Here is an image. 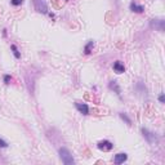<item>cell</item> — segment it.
I'll return each mask as SVG.
<instances>
[{
    "mask_svg": "<svg viewBox=\"0 0 165 165\" xmlns=\"http://www.w3.org/2000/svg\"><path fill=\"white\" fill-rule=\"evenodd\" d=\"M159 102H160V103H165V96H164V93H160V96H159Z\"/></svg>",
    "mask_w": 165,
    "mask_h": 165,
    "instance_id": "17",
    "label": "cell"
},
{
    "mask_svg": "<svg viewBox=\"0 0 165 165\" xmlns=\"http://www.w3.org/2000/svg\"><path fill=\"white\" fill-rule=\"evenodd\" d=\"M150 26L155 30H159L160 32H163L165 29V21L164 19H151L150 21Z\"/></svg>",
    "mask_w": 165,
    "mask_h": 165,
    "instance_id": "5",
    "label": "cell"
},
{
    "mask_svg": "<svg viewBox=\"0 0 165 165\" xmlns=\"http://www.w3.org/2000/svg\"><path fill=\"white\" fill-rule=\"evenodd\" d=\"M130 10L132 12H136V13H143V12H144V7L143 5H138L137 3L132 1L130 3Z\"/></svg>",
    "mask_w": 165,
    "mask_h": 165,
    "instance_id": "9",
    "label": "cell"
},
{
    "mask_svg": "<svg viewBox=\"0 0 165 165\" xmlns=\"http://www.w3.org/2000/svg\"><path fill=\"white\" fill-rule=\"evenodd\" d=\"M141 132H142V136L144 137V139H146L148 143H156V142H158V137H156L155 133L150 132L146 128H142V129H141Z\"/></svg>",
    "mask_w": 165,
    "mask_h": 165,
    "instance_id": "3",
    "label": "cell"
},
{
    "mask_svg": "<svg viewBox=\"0 0 165 165\" xmlns=\"http://www.w3.org/2000/svg\"><path fill=\"white\" fill-rule=\"evenodd\" d=\"M93 46H94V41H93V40L88 41V43H86V45L84 46V53H85V54H90V53H92Z\"/></svg>",
    "mask_w": 165,
    "mask_h": 165,
    "instance_id": "10",
    "label": "cell"
},
{
    "mask_svg": "<svg viewBox=\"0 0 165 165\" xmlns=\"http://www.w3.org/2000/svg\"><path fill=\"white\" fill-rule=\"evenodd\" d=\"M112 67H113V71H115L116 74H123V72H125V66H124L123 62H120V61L113 62Z\"/></svg>",
    "mask_w": 165,
    "mask_h": 165,
    "instance_id": "8",
    "label": "cell"
},
{
    "mask_svg": "<svg viewBox=\"0 0 165 165\" xmlns=\"http://www.w3.org/2000/svg\"><path fill=\"white\" fill-rule=\"evenodd\" d=\"M75 107H76V110H77V111H79L80 113H82V115H88V113H89V107H88V105L80 103V102H76V103H75Z\"/></svg>",
    "mask_w": 165,
    "mask_h": 165,
    "instance_id": "7",
    "label": "cell"
},
{
    "mask_svg": "<svg viewBox=\"0 0 165 165\" xmlns=\"http://www.w3.org/2000/svg\"><path fill=\"white\" fill-rule=\"evenodd\" d=\"M97 147H98V150H101L103 152H108L113 148V143L111 142V141L103 139V141H99V142L97 143Z\"/></svg>",
    "mask_w": 165,
    "mask_h": 165,
    "instance_id": "4",
    "label": "cell"
},
{
    "mask_svg": "<svg viewBox=\"0 0 165 165\" xmlns=\"http://www.w3.org/2000/svg\"><path fill=\"white\" fill-rule=\"evenodd\" d=\"M3 79H4V82H5V84H9L10 80H12V76L8 75V74H5V75L3 76Z\"/></svg>",
    "mask_w": 165,
    "mask_h": 165,
    "instance_id": "15",
    "label": "cell"
},
{
    "mask_svg": "<svg viewBox=\"0 0 165 165\" xmlns=\"http://www.w3.org/2000/svg\"><path fill=\"white\" fill-rule=\"evenodd\" d=\"M119 116L121 117V120H124V121H125V123H127L128 125H130V124H132V119H130V117H129V116L127 115V113H124V112H120V113H119Z\"/></svg>",
    "mask_w": 165,
    "mask_h": 165,
    "instance_id": "12",
    "label": "cell"
},
{
    "mask_svg": "<svg viewBox=\"0 0 165 165\" xmlns=\"http://www.w3.org/2000/svg\"><path fill=\"white\" fill-rule=\"evenodd\" d=\"M108 86H110V89L115 90L116 94H119V96H120V86L117 85V81H115V80H113V81H110Z\"/></svg>",
    "mask_w": 165,
    "mask_h": 165,
    "instance_id": "11",
    "label": "cell"
},
{
    "mask_svg": "<svg viewBox=\"0 0 165 165\" xmlns=\"http://www.w3.org/2000/svg\"><path fill=\"white\" fill-rule=\"evenodd\" d=\"M10 4L13 7H19L23 4V0H10Z\"/></svg>",
    "mask_w": 165,
    "mask_h": 165,
    "instance_id": "14",
    "label": "cell"
},
{
    "mask_svg": "<svg viewBox=\"0 0 165 165\" xmlns=\"http://www.w3.org/2000/svg\"><path fill=\"white\" fill-rule=\"evenodd\" d=\"M7 147H8V143L4 139L0 138V148H7Z\"/></svg>",
    "mask_w": 165,
    "mask_h": 165,
    "instance_id": "16",
    "label": "cell"
},
{
    "mask_svg": "<svg viewBox=\"0 0 165 165\" xmlns=\"http://www.w3.org/2000/svg\"><path fill=\"white\" fill-rule=\"evenodd\" d=\"M35 10L43 14H48V5H46L45 0H32Z\"/></svg>",
    "mask_w": 165,
    "mask_h": 165,
    "instance_id": "2",
    "label": "cell"
},
{
    "mask_svg": "<svg viewBox=\"0 0 165 165\" xmlns=\"http://www.w3.org/2000/svg\"><path fill=\"white\" fill-rule=\"evenodd\" d=\"M10 48H12V50H13L14 57L17 58V60H19V58H21V53H19V50H18V48H17V45H15V44H12V45H10Z\"/></svg>",
    "mask_w": 165,
    "mask_h": 165,
    "instance_id": "13",
    "label": "cell"
},
{
    "mask_svg": "<svg viewBox=\"0 0 165 165\" xmlns=\"http://www.w3.org/2000/svg\"><path fill=\"white\" fill-rule=\"evenodd\" d=\"M128 160V155L125 152H120V154H116L113 156V163L115 164H123Z\"/></svg>",
    "mask_w": 165,
    "mask_h": 165,
    "instance_id": "6",
    "label": "cell"
},
{
    "mask_svg": "<svg viewBox=\"0 0 165 165\" xmlns=\"http://www.w3.org/2000/svg\"><path fill=\"white\" fill-rule=\"evenodd\" d=\"M60 158H61L62 163H63L65 165H74V164H75V160H74L71 152H70L67 148H65V147L60 148Z\"/></svg>",
    "mask_w": 165,
    "mask_h": 165,
    "instance_id": "1",
    "label": "cell"
}]
</instances>
